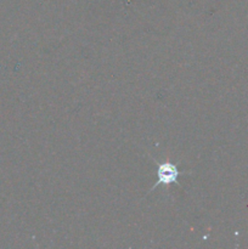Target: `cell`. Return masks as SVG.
I'll use <instances>...</instances> for the list:
<instances>
[{
	"instance_id": "6da1fadb",
	"label": "cell",
	"mask_w": 248,
	"mask_h": 249,
	"mask_svg": "<svg viewBox=\"0 0 248 249\" xmlns=\"http://www.w3.org/2000/svg\"><path fill=\"white\" fill-rule=\"evenodd\" d=\"M158 180L151 191L159 186L160 184L163 185H172V184H179L177 182V177H179V170H177V165L173 164L170 162H163L158 165V172H157Z\"/></svg>"
}]
</instances>
